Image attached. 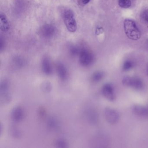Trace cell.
Listing matches in <instances>:
<instances>
[{
  "label": "cell",
  "mask_w": 148,
  "mask_h": 148,
  "mask_svg": "<svg viewBox=\"0 0 148 148\" xmlns=\"http://www.w3.org/2000/svg\"><path fill=\"white\" fill-rule=\"evenodd\" d=\"M90 0H81L82 3L84 5H86L89 3Z\"/></svg>",
  "instance_id": "obj_21"
},
{
  "label": "cell",
  "mask_w": 148,
  "mask_h": 148,
  "mask_svg": "<svg viewBox=\"0 0 148 148\" xmlns=\"http://www.w3.org/2000/svg\"><path fill=\"white\" fill-rule=\"evenodd\" d=\"M41 88L44 92H50L51 90V85L49 82H45L42 84Z\"/></svg>",
  "instance_id": "obj_16"
},
{
  "label": "cell",
  "mask_w": 148,
  "mask_h": 148,
  "mask_svg": "<svg viewBox=\"0 0 148 148\" xmlns=\"http://www.w3.org/2000/svg\"><path fill=\"white\" fill-rule=\"evenodd\" d=\"M147 74H148V66L147 68Z\"/></svg>",
  "instance_id": "obj_22"
},
{
  "label": "cell",
  "mask_w": 148,
  "mask_h": 148,
  "mask_svg": "<svg viewBox=\"0 0 148 148\" xmlns=\"http://www.w3.org/2000/svg\"><path fill=\"white\" fill-rule=\"evenodd\" d=\"M57 70L60 79L66 80L67 77V71L65 66L62 63L59 62L57 64Z\"/></svg>",
  "instance_id": "obj_10"
},
{
  "label": "cell",
  "mask_w": 148,
  "mask_h": 148,
  "mask_svg": "<svg viewBox=\"0 0 148 148\" xmlns=\"http://www.w3.org/2000/svg\"><path fill=\"white\" fill-rule=\"evenodd\" d=\"M48 124L50 127L52 128H55V127H57L58 125V123L54 119H51L48 121Z\"/></svg>",
  "instance_id": "obj_19"
},
{
  "label": "cell",
  "mask_w": 148,
  "mask_h": 148,
  "mask_svg": "<svg viewBox=\"0 0 148 148\" xmlns=\"http://www.w3.org/2000/svg\"><path fill=\"white\" fill-rule=\"evenodd\" d=\"M0 26L1 31L7 32L10 29L9 22L6 17L4 14L1 13L0 15Z\"/></svg>",
  "instance_id": "obj_12"
},
{
  "label": "cell",
  "mask_w": 148,
  "mask_h": 148,
  "mask_svg": "<svg viewBox=\"0 0 148 148\" xmlns=\"http://www.w3.org/2000/svg\"><path fill=\"white\" fill-rule=\"evenodd\" d=\"M9 84L8 79H3L1 83V100L3 103H8L11 101V96L9 91Z\"/></svg>",
  "instance_id": "obj_3"
},
{
  "label": "cell",
  "mask_w": 148,
  "mask_h": 148,
  "mask_svg": "<svg viewBox=\"0 0 148 148\" xmlns=\"http://www.w3.org/2000/svg\"><path fill=\"white\" fill-rule=\"evenodd\" d=\"M42 68L45 74L47 75L51 74L52 69L51 62L49 59L47 57L44 58L42 60Z\"/></svg>",
  "instance_id": "obj_11"
},
{
  "label": "cell",
  "mask_w": 148,
  "mask_h": 148,
  "mask_svg": "<svg viewBox=\"0 0 148 148\" xmlns=\"http://www.w3.org/2000/svg\"><path fill=\"white\" fill-rule=\"evenodd\" d=\"M123 84L128 87H131L136 90H141L143 88V82L140 79L126 76L122 80Z\"/></svg>",
  "instance_id": "obj_4"
},
{
  "label": "cell",
  "mask_w": 148,
  "mask_h": 148,
  "mask_svg": "<svg viewBox=\"0 0 148 148\" xmlns=\"http://www.w3.org/2000/svg\"><path fill=\"white\" fill-rule=\"evenodd\" d=\"M119 7L123 8H128L131 6V0H118Z\"/></svg>",
  "instance_id": "obj_14"
},
{
  "label": "cell",
  "mask_w": 148,
  "mask_h": 148,
  "mask_svg": "<svg viewBox=\"0 0 148 148\" xmlns=\"http://www.w3.org/2000/svg\"><path fill=\"white\" fill-rule=\"evenodd\" d=\"M24 113L22 108L20 107H15L12 113V119L15 122H20L24 118Z\"/></svg>",
  "instance_id": "obj_8"
},
{
  "label": "cell",
  "mask_w": 148,
  "mask_h": 148,
  "mask_svg": "<svg viewBox=\"0 0 148 148\" xmlns=\"http://www.w3.org/2000/svg\"><path fill=\"white\" fill-rule=\"evenodd\" d=\"M133 67V64L132 61L127 60L124 63L123 65V70L124 71H128Z\"/></svg>",
  "instance_id": "obj_17"
},
{
  "label": "cell",
  "mask_w": 148,
  "mask_h": 148,
  "mask_svg": "<svg viewBox=\"0 0 148 148\" xmlns=\"http://www.w3.org/2000/svg\"><path fill=\"white\" fill-rule=\"evenodd\" d=\"M63 17L68 31L70 32H75L77 31V25L73 11L70 9H65L63 13Z\"/></svg>",
  "instance_id": "obj_2"
},
{
  "label": "cell",
  "mask_w": 148,
  "mask_h": 148,
  "mask_svg": "<svg viewBox=\"0 0 148 148\" xmlns=\"http://www.w3.org/2000/svg\"><path fill=\"white\" fill-rule=\"evenodd\" d=\"M124 28L126 36L130 39L136 40L141 38V32L133 21L125 19L124 22Z\"/></svg>",
  "instance_id": "obj_1"
},
{
  "label": "cell",
  "mask_w": 148,
  "mask_h": 148,
  "mask_svg": "<svg viewBox=\"0 0 148 148\" xmlns=\"http://www.w3.org/2000/svg\"><path fill=\"white\" fill-rule=\"evenodd\" d=\"M104 76V73L102 71H97L94 73L92 77V79L94 82H99L103 79Z\"/></svg>",
  "instance_id": "obj_13"
},
{
  "label": "cell",
  "mask_w": 148,
  "mask_h": 148,
  "mask_svg": "<svg viewBox=\"0 0 148 148\" xmlns=\"http://www.w3.org/2000/svg\"><path fill=\"white\" fill-rule=\"evenodd\" d=\"M56 145L58 148H66L67 147V143L63 139H58L56 142Z\"/></svg>",
  "instance_id": "obj_18"
},
{
  "label": "cell",
  "mask_w": 148,
  "mask_h": 148,
  "mask_svg": "<svg viewBox=\"0 0 148 148\" xmlns=\"http://www.w3.org/2000/svg\"><path fill=\"white\" fill-rule=\"evenodd\" d=\"M93 54L86 49H83L79 53V61L82 65L85 66L90 65L94 61Z\"/></svg>",
  "instance_id": "obj_5"
},
{
  "label": "cell",
  "mask_w": 148,
  "mask_h": 148,
  "mask_svg": "<svg viewBox=\"0 0 148 148\" xmlns=\"http://www.w3.org/2000/svg\"><path fill=\"white\" fill-rule=\"evenodd\" d=\"M103 95L110 101H113L115 99V92L114 88L112 85L110 84H105L102 88Z\"/></svg>",
  "instance_id": "obj_7"
},
{
  "label": "cell",
  "mask_w": 148,
  "mask_h": 148,
  "mask_svg": "<svg viewBox=\"0 0 148 148\" xmlns=\"http://www.w3.org/2000/svg\"><path fill=\"white\" fill-rule=\"evenodd\" d=\"M53 32H54V29L51 26L47 25L45 26L43 29L44 35H47L46 36H48L53 34Z\"/></svg>",
  "instance_id": "obj_15"
},
{
  "label": "cell",
  "mask_w": 148,
  "mask_h": 148,
  "mask_svg": "<svg viewBox=\"0 0 148 148\" xmlns=\"http://www.w3.org/2000/svg\"><path fill=\"white\" fill-rule=\"evenodd\" d=\"M104 115L106 121L112 124L116 123L119 120V116L118 113L110 108L105 109Z\"/></svg>",
  "instance_id": "obj_6"
},
{
  "label": "cell",
  "mask_w": 148,
  "mask_h": 148,
  "mask_svg": "<svg viewBox=\"0 0 148 148\" xmlns=\"http://www.w3.org/2000/svg\"><path fill=\"white\" fill-rule=\"evenodd\" d=\"M133 113L140 116L148 117V107L135 105L132 107Z\"/></svg>",
  "instance_id": "obj_9"
},
{
  "label": "cell",
  "mask_w": 148,
  "mask_h": 148,
  "mask_svg": "<svg viewBox=\"0 0 148 148\" xmlns=\"http://www.w3.org/2000/svg\"><path fill=\"white\" fill-rule=\"evenodd\" d=\"M143 17L145 21L148 23V10L145 11L143 13Z\"/></svg>",
  "instance_id": "obj_20"
}]
</instances>
